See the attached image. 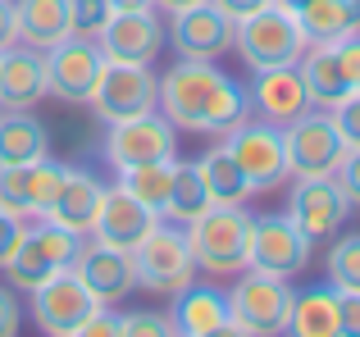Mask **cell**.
I'll list each match as a JSON object with an SVG mask.
<instances>
[{"instance_id":"19","label":"cell","mask_w":360,"mask_h":337,"mask_svg":"<svg viewBox=\"0 0 360 337\" xmlns=\"http://www.w3.org/2000/svg\"><path fill=\"white\" fill-rule=\"evenodd\" d=\"M160 223V214L150 210V205H141L132 192H123V187H105V196H101V210H96V223H91L87 237L105 242V246H119V251H137L141 237H146L150 228Z\"/></svg>"},{"instance_id":"8","label":"cell","mask_w":360,"mask_h":337,"mask_svg":"<svg viewBox=\"0 0 360 337\" xmlns=\"http://www.w3.org/2000/svg\"><path fill=\"white\" fill-rule=\"evenodd\" d=\"M224 146L233 151V160L242 164V173L251 178L255 192H278L292 178L283 128L264 124V119H242L233 133H224Z\"/></svg>"},{"instance_id":"26","label":"cell","mask_w":360,"mask_h":337,"mask_svg":"<svg viewBox=\"0 0 360 337\" xmlns=\"http://www.w3.org/2000/svg\"><path fill=\"white\" fill-rule=\"evenodd\" d=\"M297 69H301V82H306L310 105H315V110H333L347 91H356L352 78L342 73V64H338L333 41H328V46H306V55L297 60Z\"/></svg>"},{"instance_id":"11","label":"cell","mask_w":360,"mask_h":337,"mask_svg":"<svg viewBox=\"0 0 360 337\" xmlns=\"http://www.w3.org/2000/svg\"><path fill=\"white\" fill-rule=\"evenodd\" d=\"M96 310H101V301L82 287V278L73 269H64V274L46 278L41 287H32V324L46 337H78Z\"/></svg>"},{"instance_id":"20","label":"cell","mask_w":360,"mask_h":337,"mask_svg":"<svg viewBox=\"0 0 360 337\" xmlns=\"http://www.w3.org/2000/svg\"><path fill=\"white\" fill-rule=\"evenodd\" d=\"M169 41H174L178 60H219V55L233 51V18H224L205 0V5H192L183 14H174Z\"/></svg>"},{"instance_id":"5","label":"cell","mask_w":360,"mask_h":337,"mask_svg":"<svg viewBox=\"0 0 360 337\" xmlns=\"http://www.w3.org/2000/svg\"><path fill=\"white\" fill-rule=\"evenodd\" d=\"M78 242H82L78 232L60 228V223H51V219H27L23 237H18L14 256H9V265L0 269V274H9V287L32 292V287H41L46 278L64 274V269L73 265Z\"/></svg>"},{"instance_id":"45","label":"cell","mask_w":360,"mask_h":337,"mask_svg":"<svg viewBox=\"0 0 360 337\" xmlns=\"http://www.w3.org/2000/svg\"><path fill=\"white\" fill-rule=\"evenodd\" d=\"M274 5H283V9H292V14H297V9L306 5V0H274Z\"/></svg>"},{"instance_id":"3","label":"cell","mask_w":360,"mask_h":337,"mask_svg":"<svg viewBox=\"0 0 360 337\" xmlns=\"http://www.w3.org/2000/svg\"><path fill=\"white\" fill-rule=\"evenodd\" d=\"M233 51L242 55V64L251 73L260 69H283V64H297L306 55V32H301L297 14L283 5H264L251 18L233 23Z\"/></svg>"},{"instance_id":"4","label":"cell","mask_w":360,"mask_h":337,"mask_svg":"<svg viewBox=\"0 0 360 337\" xmlns=\"http://www.w3.org/2000/svg\"><path fill=\"white\" fill-rule=\"evenodd\" d=\"M292 278H274L260 274V269H242L238 283L229 292V319L233 333L246 337H278L288 333L292 319Z\"/></svg>"},{"instance_id":"33","label":"cell","mask_w":360,"mask_h":337,"mask_svg":"<svg viewBox=\"0 0 360 337\" xmlns=\"http://www.w3.org/2000/svg\"><path fill=\"white\" fill-rule=\"evenodd\" d=\"M115 333H123V337H174V319L155 315V310H128V315H115Z\"/></svg>"},{"instance_id":"41","label":"cell","mask_w":360,"mask_h":337,"mask_svg":"<svg viewBox=\"0 0 360 337\" xmlns=\"http://www.w3.org/2000/svg\"><path fill=\"white\" fill-rule=\"evenodd\" d=\"M214 9H219L224 18H233V23H242V18H251L255 9H264V5H274V0H210Z\"/></svg>"},{"instance_id":"21","label":"cell","mask_w":360,"mask_h":337,"mask_svg":"<svg viewBox=\"0 0 360 337\" xmlns=\"http://www.w3.org/2000/svg\"><path fill=\"white\" fill-rule=\"evenodd\" d=\"M169 319H174V333H183V337L233 333V319H229V292H219L214 283H196V278H192L183 292H174Z\"/></svg>"},{"instance_id":"17","label":"cell","mask_w":360,"mask_h":337,"mask_svg":"<svg viewBox=\"0 0 360 337\" xmlns=\"http://www.w3.org/2000/svg\"><path fill=\"white\" fill-rule=\"evenodd\" d=\"M101 51L105 60H123V64H150L160 51H165L169 32L160 9H119L110 14V23L101 27Z\"/></svg>"},{"instance_id":"24","label":"cell","mask_w":360,"mask_h":337,"mask_svg":"<svg viewBox=\"0 0 360 337\" xmlns=\"http://www.w3.org/2000/svg\"><path fill=\"white\" fill-rule=\"evenodd\" d=\"M196 173H201L205 192H210V205H246L255 196L251 178H246L242 164L233 160V151L224 146V137L210 146V151L196 155Z\"/></svg>"},{"instance_id":"6","label":"cell","mask_w":360,"mask_h":337,"mask_svg":"<svg viewBox=\"0 0 360 337\" xmlns=\"http://www.w3.org/2000/svg\"><path fill=\"white\" fill-rule=\"evenodd\" d=\"M132 269H137V287L150 296H174L196 278V260L187 251V232L178 223L160 219L155 228L141 237V246L132 251Z\"/></svg>"},{"instance_id":"42","label":"cell","mask_w":360,"mask_h":337,"mask_svg":"<svg viewBox=\"0 0 360 337\" xmlns=\"http://www.w3.org/2000/svg\"><path fill=\"white\" fill-rule=\"evenodd\" d=\"M18 41V23H14V0H0V51Z\"/></svg>"},{"instance_id":"36","label":"cell","mask_w":360,"mask_h":337,"mask_svg":"<svg viewBox=\"0 0 360 337\" xmlns=\"http://www.w3.org/2000/svg\"><path fill=\"white\" fill-rule=\"evenodd\" d=\"M338 337H360V292H338Z\"/></svg>"},{"instance_id":"43","label":"cell","mask_w":360,"mask_h":337,"mask_svg":"<svg viewBox=\"0 0 360 337\" xmlns=\"http://www.w3.org/2000/svg\"><path fill=\"white\" fill-rule=\"evenodd\" d=\"M192 5H205V0H155V9L165 18H174V14H183V9H192Z\"/></svg>"},{"instance_id":"37","label":"cell","mask_w":360,"mask_h":337,"mask_svg":"<svg viewBox=\"0 0 360 337\" xmlns=\"http://www.w3.org/2000/svg\"><path fill=\"white\" fill-rule=\"evenodd\" d=\"M333 51H338L342 73L352 78V87H360V32H347L342 41H333Z\"/></svg>"},{"instance_id":"27","label":"cell","mask_w":360,"mask_h":337,"mask_svg":"<svg viewBox=\"0 0 360 337\" xmlns=\"http://www.w3.org/2000/svg\"><path fill=\"white\" fill-rule=\"evenodd\" d=\"M51 155V133L32 110H0V164H32Z\"/></svg>"},{"instance_id":"46","label":"cell","mask_w":360,"mask_h":337,"mask_svg":"<svg viewBox=\"0 0 360 337\" xmlns=\"http://www.w3.org/2000/svg\"><path fill=\"white\" fill-rule=\"evenodd\" d=\"M356 5H360V0H356Z\"/></svg>"},{"instance_id":"14","label":"cell","mask_w":360,"mask_h":337,"mask_svg":"<svg viewBox=\"0 0 360 337\" xmlns=\"http://www.w3.org/2000/svg\"><path fill=\"white\" fill-rule=\"evenodd\" d=\"M356 205L347 201V192L338 187V178H297L288 192V219L306 232L310 242L338 237Z\"/></svg>"},{"instance_id":"34","label":"cell","mask_w":360,"mask_h":337,"mask_svg":"<svg viewBox=\"0 0 360 337\" xmlns=\"http://www.w3.org/2000/svg\"><path fill=\"white\" fill-rule=\"evenodd\" d=\"M110 0H69V18L78 37H101V27L110 23Z\"/></svg>"},{"instance_id":"39","label":"cell","mask_w":360,"mask_h":337,"mask_svg":"<svg viewBox=\"0 0 360 337\" xmlns=\"http://www.w3.org/2000/svg\"><path fill=\"white\" fill-rule=\"evenodd\" d=\"M333 178H338V187L347 192V201H352V205H360V151H347Z\"/></svg>"},{"instance_id":"35","label":"cell","mask_w":360,"mask_h":337,"mask_svg":"<svg viewBox=\"0 0 360 337\" xmlns=\"http://www.w3.org/2000/svg\"><path fill=\"white\" fill-rule=\"evenodd\" d=\"M328 114H333L338 137L347 142V151H360V87H356V91H347V96L338 100Z\"/></svg>"},{"instance_id":"1","label":"cell","mask_w":360,"mask_h":337,"mask_svg":"<svg viewBox=\"0 0 360 337\" xmlns=\"http://www.w3.org/2000/svg\"><path fill=\"white\" fill-rule=\"evenodd\" d=\"M160 114L178 133L224 137L242 119H251V100L242 82L229 78L214 60H178L160 78Z\"/></svg>"},{"instance_id":"12","label":"cell","mask_w":360,"mask_h":337,"mask_svg":"<svg viewBox=\"0 0 360 337\" xmlns=\"http://www.w3.org/2000/svg\"><path fill=\"white\" fill-rule=\"evenodd\" d=\"M315 242L288 219V214H251V256L246 269H260L274 278H297L310 265Z\"/></svg>"},{"instance_id":"44","label":"cell","mask_w":360,"mask_h":337,"mask_svg":"<svg viewBox=\"0 0 360 337\" xmlns=\"http://www.w3.org/2000/svg\"><path fill=\"white\" fill-rule=\"evenodd\" d=\"M110 9H155V0H110Z\"/></svg>"},{"instance_id":"18","label":"cell","mask_w":360,"mask_h":337,"mask_svg":"<svg viewBox=\"0 0 360 337\" xmlns=\"http://www.w3.org/2000/svg\"><path fill=\"white\" fill-rule=\"evenodd\" d=\"M246 100H251V114L264 119L274 128H288L292 119H301L310 105V91L301 82L297 64H283V69H260L251 73V87H246Z\"/></svg>"},{"instance_id":"22","label":"cell","mask_w":360,"mask_h":337,"mask_svg":"<svg viewBox=\"0 0 360 337\" xmlns=\"http://www.w3.org/2000/svg\"><path fill=\"white\" fill-rule=\"evenodd\" d=\"M51 96L46 87V51L14 41L0 51V110H37V100Z\"/></svg>"},{"instance_id":"38","label":"cell","mask_w":360,"mask_h":337,"mask_svg":"<svg viewBox=\"0 0 360 337\" xmlns=\"http://www.w3.org/2000/svg\"><path fill=\"white\" fill-rule=\"evenodd\" d=\"M18 329H23V305H18L14 287L0 283V337H14Z\"/></svg>"},{"instance_id":"15","label":"cell","mask_w":360,"mask_h":337,"mask_svg":"<svg viewBox=\"0 0 360 337\" xmlns=\"http://www.w3.org/2000/svg\"><path fill=\"white\" fill-rule=\"evenodd\" d=\"M73 274L82 278L91 296L101 305H119L137 292V269H132V251H119V246H105L96 237H82L78 242V256H73Z\"/></svg>"},{"instance_id":"10","label":"cell","mask_w":360,"mask_h":337,"mask_svg":"<svg viewBox=\"0 0 360 337\" xmlns=\"http://www.w3.org/2000/svg\"><path fill=\"white\" fill-rule=\"evenodd\" d=\"M283 142H288L292 178H333L347 155V142L338 137V124L328 110H306L301 119H292L283 128Z\"/></svg>"},{"instance_id":"23","label":"cell","mask_w":360,"mask_h":337,"mask_svg":"<svg viewBox=\"0 0 360 337\" xmlns=\"http://www.w3.org/2000/svg\"><path fill=\"white\" fill-rule=\"evenodd\" d=\"M101 196H105V183H101L96 173H87V168H64V183H60V192H55L46 219L69 228V232H78V237H87L91 223H96Z\"/></svg>"},{"instance_id":"2","label":"cell","mask_w":360,"mask_h":337,"mask_svg":"<svg viewBox=\"0 0 360 337\" xmlns=\"http://www.w3.org/2000/svg\"><path fill=\"white\" fill-rule=\"evenodd\" d=\"M187 251L196 260V274H242L251 256V214L246 205H210L201 219L187 223Z\"/></svg>"},{"instance_id":"30","label":"cell","mask_w":360,"mask_h":337,"mask_svg":"<svg viewBox=\"0 0 360 337\" xmlns=\"http://www.w3.org/2000/svg\"><path fill=\"white\" fill-rule=\"evenodd\" d=\"M205 210H210V192H205L201 173H196V160H187V164L178 160V173H174V187H169V201H165V210H160V219L187 228V223L201 219Z\"/></svg>"},{"instance_id":"31","label":"cell","mask_w":360,"mask_h":337,"mask_svg":"<svg viewBox=\"0 0 360 337\" xmlns=\"http://www.w3.org/2000/svg\"><path fill=\"white\" fill-rule=\"evenodd\" d=\"M174 173H178V160L169 155V160H150V164H137V168H123L119 187L132 192L141 205H150V210L160 214L165 201H169V187H174Z\"/></svg>"},{"instance_id":"9","label":"cell","mask_w":360,"mask_h":337,"mask_svg":"<svg viewBox=\"0 0 360 337\" xmlns=\"http://www.w3.org/2000/svg\"><path fill=\"white\" fill-rule=\"evenodd\" d=\"M101 69H105V51H101L96 37L69 32L64 41H55L46 51V87L64 105H87L101 82Z\"/></svg>"},{"instance_id":"16","label":"cell","mask_w":360,"mask_h":337,"mask_svg":"<svg viewBox=\"0 0 360 337\" xmlns=\"http://www.w3.org/2000/svg\"><path fill=\"white\" fill-rule=\"evenodd\" d=\"M64 183L60 160H32V164H0V210L18 219H46L55 192Z\"/></svg>"},{"instance_id":"28","label":"cell","mask_w":360,"mask_h":337,"mask_svg":"<svg viewBox=\"0 0 360 337\" xmlns=\"http://www.w3.org/2000/svg\"><path fill=\"white\" fill-rule=\"evenodd\" d=\"M297 23L306 32V46L342 41L347 32H360V5L356 0H306L297 9Z\"/></svg>"},{"instance_id":"29","label":"cell","mask_w":360,"mask_h":337,"mask_svg":"<svg viewBox=\"0 0 360 337\" xmlns=\"http://www.w3.org/2000/svg\"><path fill=\"white\" fill-rule=\"evenodd\" d=\"M288 333L297 337H338V287H306L292 296V319Z\"/></svg>"},{"instance_id":"25","label":"cell","mask_w":360,"mask_h":337,"mask_svg":"<svg viewBox=\"0 0 360 337\" xmlns=\"http://www.w3.org/2000/svg\"><path fill=\"white\" fill-rule=\"evenodd\" d=\"M14 23H18V41L32 51H51L55 41L73 32L69 18V0H14Z\"/></svg>"},{"instance_id":"40","label":"cell","mask_w":360,"mask_h":337,"mask_svg":"<svg viewBox=\"0 0 360 337\" xmlns=\"http://www.w3.org/2000/svg\"><path fill=\"white\" fill-rule=\"evenodd\" d=\"M23 223H27V219H18V214L0 210V269L9 265V256H14L18 237H23Z\"/></svg>"},{"instance_id":"32","label":"cell","mask_w":360,"mask_h":337,"mask_svg":"<svg viewBox=\"0 0 360 337\" xmlns=\"http://www.w3.org/2000/svg\"><path fill=\"white\" fill-rule=\"evenodd\" d=\"M324 269L338 292H360V232H347V237H338L328 246Z\"/></svg>"},{"instance_id":"13","label":"cell","mask_w":360,"mask_h":337,"mask_svg":"<svg viewBox=\"0 0 360 337\" xmlns=\"http://www.w3.org/2000/svg\"><path fill=\"white\" fill-rule=\"evenodd\" d=\"M105 160L119 168H137V164H150V160H169L178 155V128L169 124L160 110L150 114H137V119H119V124H105Z\"/></svg>"},{"instance_id":"7","label":"cell","mask_w":360,"mask_h":337,"mask_svg":"<svg viewBox=\"0 0 360 337\" xmlns=\"http://www.w3.org/2000/svg\"><path fill=\"white\" fill-rule=\"evenodd\" d=\"M96 110L101 124H119V119H137L160 110V78L150 73V64H123V60H105L101 82L87 100Z\"/></svg>"}]
</instances>
